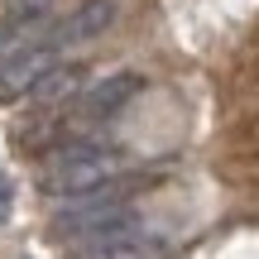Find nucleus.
<instances>
[{
    "label": "nucleus",
    "instance_id": "obj_5",
    "mask_svg": "<svg viewBox=\"0 0 259 259\" xmlns=\"http://www.w3.org/2000/svg\"><path fill=\"white\" fill-rule=\"evenodd\" d=\"M111 24H115V0H82V5H72L67 15H58L53 24L44 29V38L53 48H77V44L101 38Z\"/></svg>",
    "mask_w": 259,
    "mask_h": 259
},
{
    "label": "nucleus",
    "instance_id": "obj_8",
    "mask_svg": "<svg viewBox=\"0 0 259 259\" xmlns=\"http://www.w3.org/2000/svg\"><path fill=\"white\" fill-rule=\"evenodd\" d=\"M144 259H163V245H158V250H149V254H144Z\"/></svg>",
    "mask_w": 259,
    "mask_h": 259
},
{
    "label": "nucleus",
    "instance_id": "obj_4",
    "mask_svg": "<svg viewBox=\"0 0 259 259\" xmlns=\"http://www.w3.org/2000/svg\"><path fill=\"white\" fill-rule=\"evenodd\" d=\"M63 48H53L48 38H38V44H24L15 48V53L0 58V101H19V96H29L38 82H44V72L53 63H63Z\"/></svg>",
    "mask_w": 259,
    "mask_h": 259
},
{
    "label": "nucleus",
    "instance_id": "obj_2",
    "mask_svg": "<svg viewBox=\"0 0 259 259\" xmlns=\"http://www.w3.org/2000/svg\"><path fill=\"white\" fill-rule=\"evenodd\" d=\"M130 192H135V183H130V178H111V183L96 187V192L72 197V202L58 211L53 231L63 235V240H92V235H106V231H115V226L135 221Z\"/></svg>",
    "mask_w": 259,
    "mask_h": 259
},
{
    "label": "nucleus",
    "instance_id": "obj_3",
    "mask_svg": "<svg viewBox=\"0 0 259 259\" xmlns=\"http://www.w3.org/2000/svg\"><path fill=\"white\" fill-rule=\"evenodd\" d=\"M144 92V77L139 72H111V77H101V82H92L82 96L72 101V115H67V130H96V125H106L111 115H120L135 96Z\"/></svg>",
    "mask_w": 259,
    "mask_h": 259
},
{
    "label": "nucleus",
    "instance_id": "obj_7",
    "mask_svg": "<svg viewBox=\"0 0 259 259\" xmlns=\"http://www.w3.org/2000/svg\"><path fill=\"white\" fill-rule=\"evenodd\" d=\"M10 206H15V187H10V178L0 173V221L10 216Z\"/></svg>",
    "mask_w": 259,
    "mask_h": 259
},
{
    "label": "nucleus",
    "instance_id": "obj_1",
    "mask_svg": "<svg viewBox=\"0 0 259 259\" xmlns=\"http://www.w3.org/2000/svg\"><path fill=\"white\" fill-rule=\"evenodd\" d=\"M120 168H125V154L115 144H106L96 135H72L44 158L38 187L48 197H82V192L106 187L111 178H120Z\"/></svg>",
    "mask_w": 259,
    "mask_h": 259
},
{
    "label": "nucleus",
    "instance_id": "obj_6",
    "mask_svg": "<svg viewBox=\"0 0 259 259\" xmlns=\"http://www.w3.org/2000/svg\"><path fill=\"white\" fill-rule=\"evenodd\" d=\"M82 82H87V67L82 63H53L44 72V82H38L29 96H34L38 106H58V101H67V96H77Z\"/></svg>",
    "mask_w": 259,
    "mask_h": 259
}]
</instances>
